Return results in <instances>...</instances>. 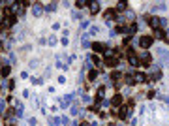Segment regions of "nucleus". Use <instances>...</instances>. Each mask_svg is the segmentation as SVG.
<instances>
[{"instance_id":"nucleus-21","label":"nucleus","mask_w":169,"mask_h":126,"mask_svg":"<svg viewBox=\"0 0 169 126\" xmlns=\"http://www.w3.org/2000/svg\"><path fill=\"white\" fill-rule=\"evenodd\" d=\"M87 38H88V34H84V36H83V40H81V45L84 47V49H87V47H92V43H90V42H88V40H87Z\"/></svg>"},{"instance_id":"nucleus-13","label":"nucleus","mask_w":169,"mask_h":126,"mask_svg":"<svg viewBox=\"0 0 169 126\" xmlns=\"http://www.w3.org/2000/svg\"><path fill=\"white\" fill-rule=\"evenodd\" d=\"M116 64H118V58H116V57H113V58H105V66H107V68H115Z\"/></svg>"},{"instance_id":"nucleus-14","label":"nucleus","mask_w":169,"mask_h":126,"mask_svg":"<svg viewBox=\"0 0 169 126\" xmlns=\"http://www.w3.org/2000/svg\"><path fill=\"white\" fill-rule=\"evenodd\" d=\"M124 19H126V21L132 25V23H135V13H134L132 10H128V11H126V15H124Z\"/></svg>"},{"instance_id":"nucleus-25","label":"nucleus","mask_w":169,"mask_h":126,"mask_svg":"<svg viewBox=\"0 0 169 126\" xmlns=\"http://www.w3.org/2000/svg\"><path fill=\"white\" fill-rule=\"evenodd\" d=\"M6 89H10V90H13V89H15V81H13V79H10V81H6Z\"/></svg>"},{"instance_id":"nucleus-17","label":"nucleus","mask_w":169,"mask_h":126,"mask_svg":"<svg viewBox=\"0 0 169 126\" xmlns=\"http://www.w3.org/2000/svg\"><path fill=\"white\" fill-rule=\"evenodd\" d=\"M128 62H130L134 68H137V66H139V58L135 57V55H130V57H128Z\"/></svg>"},{"instance_id":"nucleus-24","label":"nucleus","mask_w":169,"mask_h":126,"mask_svg":"<svg viewBox=\"0 0 169 126\" xmlns=\"http://www.w3.org/2000/svg\"><path fill=\"white\" fill-rule=\"evenodd\" d=\"M70 115H79V105H71V107H70Z\"/></svg>"},{"instance_id":"nucleus-8","label":"nucleus","mask_w":169,"mask_h":126,"mask_svg":"<svg viewBox=\"0 0 169 126\" xmlns=\"http://www.w3.org/2000/svg\"><path fill=\"white\" fill-rule=\"evenodd\" d=\"M148 25H150L154 30H158L160 26H162L160 25V17H148Z\"/></svg>"},{"instance_id":"nucleus-26","label":"nucleus","mask_w":169,"mask_h":126,"mask_svg":"<svg viewBox=\"0 0 169 126\" xmlns=\"http://www.w3.org/2000/svg\"><path fill=\"white\" fill-rule=\"evenodd\" d=\"M28 66H30V68H38V66H39V60H38V58H34V60H30V64H28Z\"/></svg>"},{"instance_id":"nucleus-35","label":"nucleus","mask_w":169,"mask_h":126,"mask_svg":"<svg viewBox=\"0 0 169 126\" xmlns=\"http://www.w3.org/2000/svg\"><path fill=\"white\" fill-rule=\"evenodd\" d=\"M160 98H162V100L166 102V104H169V96H167V94H163V96H160Z\"/></svg>"},{"instance_id":"nucleus-38","label":"nucleus","mask_w":169,"mask_h":126,"mask_svg":"<svg viewBox=\"0 0 169 126\" xmlns=\"http://www.w3.org/2000/svg\"><path fill=\"white\" fill-rule=\"evenodd\" d=\"M79 126H90V124H88V123H81V124H79Z\"/></svg>"},{"instance_id":"nucleus-10","label":"nucleus","mask_w":169,"mask_h":126,"mask_svg":"<svg viewBox=\"0 0 169 126\" xmlns=\"http://www.w3.org/2000/svg\"><path fill=\"white\" fill-rule=\"evenodd\" d=\"M88 6H90V13H92V15H96L100 10H102V4H100V2H90Z\"/></svg>"},{"instance_id":"nucleus-4","label":"nucleus","mask_w":169,"mask_h":126,"mask_svg":"<svg viewBox=\"0 0 169 126\" xmlns=\"http://www.w3.org/2000/svg\"><path fill=\"white\" fill-rule=\"evenodd\" d=\"M122 102H124V96L122 94H113V98H111V105L113 107H120V105H122Z\"/></svg>"},{"instance_id":"nucleus-32","label":"nucleus","mask_w":169,"mask_h":126,"mask_svg":"<svg viewBox=\"0 0 169 126\" xmlns=\"http://www.w3.org/2000/svg\"><path fill=\"white\" fill-rule=\"evenodd\" d=\"M4 21H6V15H4L2 11H0V25H4Z\"/></svg>"},{"instance_id":"nucleus-11","label":"nucleus","mask_w":169,"mask_h":126,"mask_svg":"<svg viewBox=\"0 0 169 126\" xmlns=\"http://www.w3.org/2000/svg\"><path fill=\"white\" fill-rule=\"evenodd\" d=\"M92 49H94L96 53H105V45H103V43H100V42H94V43H92Z\"/></svg>"},{"instance_id":"nucleus-18","label":"nucleus","mask_w":169,"mask_h":126,"mask_svg":"<svg viewBox=\"0 0 169 126\" xmlns=\"http://www.w3.org/2000/svg\"><path fill=\"white\" fill-rule=\"evenodd\" d=\"M98 73H100V70H98V68H92L90 72H88V81H94L96 77H98Z\"/></svg>"},{"instance_id":"nucleus-16","label":"nucleus","mask_w":169,"mask_h":126,"mask_svg":"<svg viewBox=\"0 0 169 126\" xmlns=\"http://www.w3.org/2000/svg\"><path fill=\"white\" fill-rule=\"evenodd\" d=\"M120 79H122V73H120L118 70H115V72L111 73V81H115V83H118Z\"/></svg>"},{"instance_id":"nucleus-34","label":"nucleus","mask_w":169,"mask_h":126,"mask_svg":"<svg viewBox=\"0 0 169 126\" xmlns=\"http://www.w3.org/2000/svg\"><path fill=\"white\" fill-rule=\"evenodd\" d=\"M111 104V102L109 100H105V98H103V100H102V105H103V107H107V105H109Z\"/></svg>"},{"instance_id":"nucleus-23","label":"nucleus","mask_w":169,"mask_h":126,"mask_svg":"<svg viewBox=\"0 0 169 126\" xmlns=\"http://www.w3.org/2000/svg\"><path fill=\"white\" fill-rule=\"evenodd\" d=\"M56 6H58L56 2H51V4H47V6H45V10H47V11H55V10H56Z\"/></svg>"},{"instance_id":"nucleus-31","label":"nucleus","mask_w":169,"mask_h":126,"mask_svg":"<svg viewBox=\"0 0 169 126\" xmlns=\"http://www.w3.org/2000/svg\"><path fill=\"white\" fill-rule=\"evenodd\" d=\"M6 111V104H4V100H0V113Z\"/></svg>"},{"instance_id":"nucleus-33","label":"nucleus","mask_w":169,"mask_h":126,"mask_svg":"<svg viewBox=\"0 0 169 126\" xmlns=\"http://www.w3.org/2000/svg\"><path fill=\"white\" fill-rule=\"evenodd\" d=\"M47 43H51V45H55V43H56V38H55V36H51V38H49V42H47Z\"/></svg>"},{"instance_id":"nucleus-36","label":"nucleus","mask_w":169,"mask_h":126,"mask_svg":"<svg viewBox=\"0 0 169 126\" xmlns=\"http://www.w3.org/2000/svg\"><path fill=\"white\" fill-rule=\"evenodd\" d=\"M28 124H30V126H36L38 123H36V119H28Z\"/></svg>"},{"instance_id":"nucleus-15","label":"nucleus","mask_w":169,"mask_h":126,"mask_svg":"<svg viewBox=\"0 0 169 126\" xmlns=\"http://www.w3.org/2000/svg\"><path fill=\"white\" fill-rule=\"evenodd\" d=\"M166 10H167V4H166V2L154 4V8H152V11H166Z\"/></svg>"},{"instance_id":"nucleus-20","label":"nucleus","mask_w":169,"mask_h":126,"mask_svg":"<svg viewBox=\"0 0 169 126\" xmlns=\"http://www.w3.org/2000/svg\"><path fill=\"white\" fill-rule=\"evenodd\" d=\"M126 6H128L126 2H118V4L115 6V11H126Z\"/></svg>"},{"instance_id":"nucleus-9","label":"nucleus","mask_w":169,"mask_h":126,"mask_svg":"<svg viewBox=\"0 0 169 126\" xmlns=\"http://www.w3.org/2000/svg\"><path fill=\"white\" fill-rule=\"evenodd\" d=\"M32 13H34V17H42L43 6H42V4H34V8H32Z\"/></svg>"},{"instance_id":"nucleus-6","label":"nucleus","mask_w":169,"mask_h":126,"mask_svg":"<svg viewBox=\"0 0 169 126\" xmlns=\"http://www.w3.org/2000/svg\"><path fill=\"white\" fill-rule=\"evenodd\" d=\"M139 58H141V62H143V66H150V62H152V57H150V53H141L139 55Z\"/></svg>"},{"instance_id":"nucleus-12","label":"nucleus","mask_w":169,"mask_h":126,"mask_svg":"<svg viewBox=\"0 0 169 126\" xmlns=\"http://www.w3.org/2000/svg\"><path fill=\"white\" fill-rule=\"evenodd\" d=\"M154 38H158L160 42H162V40H166V38H167L166 30H163V28H158V30H156V32H154Z\"/></svg>"},{"instance_id":"nucleus-22","label":"nucleus","mask_w":169,"mask_h":126,"mask_svg":"<svg viewBox=\"0 0 169 126\" xmlns=\"http://www.w3.org/2000/svg\"><path fill=\"white\" fill-rule=\"evenodd\" d=\"M62 120L60 119H56V117H49V126H58Z\"/></svg>"},{"instance_id":"nucleus-27","label":"nucleus","mask_w":169,"mask_h":126,"mask_svg":"<svg viewBox=\"0 0 169 126\" xmlns=\"http://www.w3.org/2000/svg\"><path fill=\"white\" fill-rule=\"evenodd\" d=\"M42 83H43L42 77H39V79H38V77H32V85H42Z\"/></svg>"},{"instance_id":"nucleus-30","label":"nucleus","mask_w":169,"mask_h":126,"mask_svg":"<svg viewBox=\"0 0 169 126\" xmlns=\"http://www.w3.org/2000/svg\"><path fill=\"white\" fill-rule=\"evenodd\" d=\"M90 26V21H81V28H88Z\"/></svg>"},{"instance_id":"nucleus-37","label":"nucleus","mask_w":169,"mask_h":126,"mask_svg":"<svg viewBox=\"0 0 169 126\" xmlns=\"http://www.w3.org/2000/svg\"><path fill=\"white\" fill-rule=\"evenodd\" d=\"M58 83H66V77H64V75H58Z\"/></svg>"},{"instance_id":"nucleus-19","label":"nucleus","mask_w":169,"mask_h":126,"mask_svg":"<svg viewBox=\"0 0 169 126\" xmlns=\"http://www.w3.org/2000/svg\"><path fill=\"white\" fill-rule=\"evenodd\" d=\"M10 72H11L10 66H2V68H0V77H8V75H10Z\"/></svg>"},{"instance_id":"nucleus-3","label":"nucleus","mask_w":169,"mask_h":126,"mask_svg":"<svg viewBox=\"0 0 169 126\" xmlns=\"http://www.w3.org/2000/svg\"><path fill=\"white\" fill-rule=\"evenodd\" d=\"M147 75H145L143 72H135L134 73V85H143V83H147Z\"/></svg>"},{"instance_id":"nucleus-29","label":"nucleus","mask_w":169,"mask_h":126,"mask_svg":"<svg viewBox=\"0 0 169 126\" xmlns=\"http://www.w3.org/2000/svg\"><path fill=\"white\" fill-rule=\"evenodd\" d=\"M83 104H90V96L88 94H83Z\"/></svg>"},{"instance_id":"nucleus-28","label":"nucleus","mask_w":169,"mask_h":126,"mask_svg":"<svg viewBox=\"0 0 169 126\" xmlns=\"http://www.w3.org/2000/svg\"><path fill=\"white\" fill-rule=\"evenodd\" d=\"M92 62H94V64L98 66V68H100V64H102V60H100V57H96V55H94V57H92Z\"/></svg>"},{"instance_id":"nucleus-1","label":"nucleus","mask_w":169,"mask_h":126,"mask_svg":"<svg viewBox=\"0 0 169 126\" xmlns=\"http://www.w3.org/2000/svg\"><path fill=\"white\" fill-rule=\"evenodd\" d=\"M152 43H154V38H152V36H147V34H145V36L139 38V45L143 47V49H148Z\"/></svg>"},{"instance_id":"nucleus-5","label":"nucleus","mask_w":169,"mask_h":126,"mask_svg":"<svg viewBox=\"0 0 169 126\" xmlns=\"http://www.w3.org/2000/svg\"><path fill=\"white\" fill-rule=\"evenodd\" d=\"M115 8H109V10L105 11V13H103V17H105V23H107V26H111L113 25V17H115Z\"/></svg>"},{"instance_id":"nucleus-7","label":"nucleus","mask_w":169,"mask_h":126,"mask_svg":"<svg viewBox=\"0 0 169 126\" xmlns=\"http://www.w3.org/2000/svg\"><path fill=\"white\" fill-rule=\"evenodd\" d=\"M15 23H17V17H15V15H10V17H6V21H4V26H6V28H11V26H15Z\"/></svg>"},{"instance_id":"nucleus-2","label":"nucleus","mask_w":169,"mask_h":126,"mask_svg":"<svg viewBox=\"0 0 169 126\" xmlns=\"http://www.w3.org/2000/svg\"><path fill=\"white\" fill-rule=\"evenodd\" d=\"M130 117H132V109L128 107V105H120V109H118V119L126 120V119H130Z\"/></svg>"}]
</instances>
